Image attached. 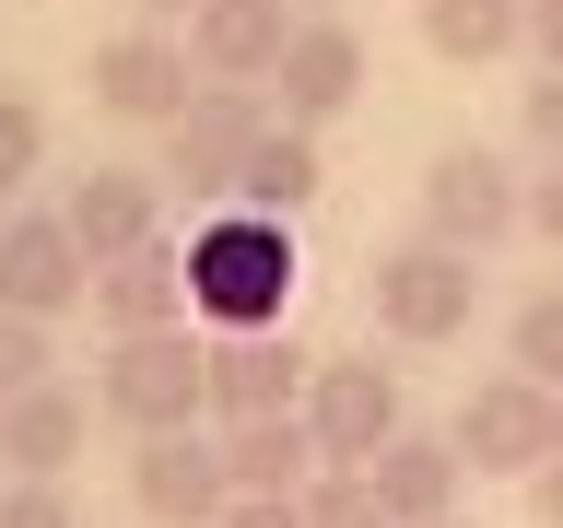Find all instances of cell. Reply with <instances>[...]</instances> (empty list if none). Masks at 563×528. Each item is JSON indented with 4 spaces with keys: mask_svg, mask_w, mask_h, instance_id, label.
Masks as SVG:
<instances>
[{
    "mask_svg": "<svg viewBox=\"0 0 563 528\" xmlns=\"http://www.w3.org/2000/svg\"><path fill=\"white\" fill-rule=\"evenodd\" d=\"M282 294H294V223L211 211L200 235H188V306L211 329H282Z\"/></svg>",
    "mask_w": 563,
    "mask_h": 528,
    "instance_id": "cell-1",
    "label": "cell"
},
{
    "mask_svg": "<svg viewBox=\"0 0 563 528\" xmlns=\"http://www.w3.org/2000/svg\"><path fill=\"white\" fill-rule=\"evenodd\" d=\"M446 447L470 458V482H540V470L563 458V387L517 376V364H505V376H470Z\"/></svg>",
    "mask_w": 563,
    "mask_h": 528,
    "instance_id": "cell-2",
    "label": "cell"
},
{
    "mask_svg": "<svg viewBox=\"0 0 563 528\" xmlns=\"http://www.w3.org/2000/svg\"><path fill=\"white\" fill-rule=\"evenodd\" d=\"M282 118H271V95L258 82H200V106L165 130V200H188V211H235V188H246V153L271 141Z\"/></svg>",
    "mask_w": 563,
    "mask_h": 528,
    "instance_id": "cell-3",
    "label": "cell"
},
{
    "mask_svg": "<svg viewBox=\"0 0 563 528\" xmlns=\"http://www.w3.org/2000/svg\"><path fill=\"white\" fill-rule=\"evenodd\" d=\"M95 411L130 422V447H141V435H188V422L211 411V341H188V329L118 341L95 364Z\"/></svg>",
    "mask_w": 563,
    "mask_h": 528,
    "instance_id": "cell-4",
    "label": "cell"
},
{
    "mask_svg": "<svg viewBox=\"0 0 563 528\" xmlns=\"http://www.w3.org/2000/svg\"><path fill=\"white\" fill-rule=\"evenodd\" d=\"M422 235L457 246V258H493L505 235H528V176L493 153V141H446L422 165Z\"/></svg>",
    "mask_w": 563,
    "mask_h": 528,
    "instance_id": "cell-5",
    "label": "cell"
},
{
    "mask_svg": "<svg viewBox=\"0 0 563 528\" xmlns=\"http://www.w3.org/2000/svg\"><path fill=\"white\" fill-rule=\"evenodd\" d=\"M470 317H482V258H457L434 235H399L376 258V329L387 341L446 352V341H470Z\"/></svg>",
    "mask_w": 563,
    "mask_h": 528,
    "instance_id": "cell-6",
    "label": "cell"
},
{
    "mask_svg": "<svg viewBox=\"0 0 563 528\" xmlns=\"http://www.w3.org/2000/svg\"><path fill=\"white\" fill-rule=\"evenodd\" d=\"M306 435L329 470H376L399 435H411V399H399V364H376V352H352V364H317L306 387Z\"/></svg>",
    "mask_w": 563,
    "mask_h": 528,
    "instance_id": "cell-7",
    "label": "cell"
},
{
    "mask_svg": "<svg viewBox=\"0 0 563 528\" xmlns=\"http://www.w3.org/2000/svg\"><path fill=\"white\" fill-rule=\"evenodd\" d=\"M82 82H95V106H106V118H130V130H176V118L200 106V59H188V35H176V24H118Z\"/></svg>",
    "mask_w": 563,
    "mask_h": 528,
    "instance_id": "cell-8",
    "label": "cell"
},
{
    "mask_svg": "<svg viewBox=\"0 0 563 528\" xmlns=\"http://www.w3.org/2000/svg\"><path fill=\"white\" fill-rule=\"evenodd\" d=\"M130 505L153 528H223V505H235V470H223V435H141L130 447Z\"/></svg>",
    "mask_w": 563,
    "mask_h": 528,
    "instance_id": "cell-9",
    "label": "cell"
},
{
    "mask_svg": "<svg viewBox=\"0 0 563 528\" xmlns=\"http://www.w3.org/2000/svg\"><path fill=\"white\" fill-rule=\"evenodd\" d=\"M0 306L12 317H70V306H95V258H82V235H70L59 211H12L0 223Z\"/></svg>",
    "mask_w": 563,
    "mask_h": 528,
    "instance_id": "cell-10",
    "label": "cell"
},
{
    "mask_svg": "<svg viewBox=\"0 0 563 528\" xmlns=\"http://www.w3.org/2000/svg\"><path fill=\"white\" fill-rule=\"evenodd\" d=\"M306 341L294 329H211V411L223 422H271V411H306Z\"/></svg>",
    "mask_w": 563,
    "mask_h": 528,
    "instance_id": "cell-11",
    "label": "cell"
},
{
    "mask_svg": "<svg viewBox=\"0 0 563 528\" xmlns=\"http://www.w3.org/2000/svg\"><path fill=\"white\" fill-rule=\"evenodd\" d=\"M352 95H364V35L341 12H306L294 47H282V70H271V118L282 130H329Z\"/></svg>",
    "mask_w": 563,
    "mask_h": 528,
    "instance_id": "cell-12",
    "label": "cell"
},
{
    "mask_svg": "<svg viewBox=\"0 0 563 528\" xmlns=\"http://www.w3.org/2000/svg\"><path fill=\"white\" fill-rule=\"evenodd\" d=\"M59 223L82 235V258L106 271V258H130V246L165 235V176H153V165H82L59 188Z\"/></svg>",
    "mask_w": 563,
    "mask_h": 528,
    "instance_id": "cell-13",
    "label": "cell"
},
{
    "mask_svg": "<svg viewBox=\"0 0 563 528\" xmlns=\"http://www.w3.org/2000/svg\"><path fill=\"white\" fill-rule=\"evenodd\" d=\"M294 24H306L294 0H200V12H188V59H200V82H258V95H271Z\"/></svg>",
    "mask_w": 563,
    "mask_h": 528,
    "instance_id": "cell-14",
    "label": "cell"
},
{
    "mask_svg": "<svg viewBox=\"0 0 563 528\" xmlns=\"http://www.w3.org/2000/svg\"><path fill=\"white\" fill-rule=\"evenodd\" d=\"M82 435H95V399H82L70 376L0 399V482H59L70 458H82Z\"/></svg>",
    "mask_w": 563,
    "mask_h": 528,
    "instance_id": "cell-15",
    "label": "cell"
},
{
    "mask_svg": "<svg viewBox=\"0 0 563 528\" xmlns=\"http://www.w3.org/2000/svg\"><path fill=\"white\" fill-rule=\"evenodd\" d=\"M95 317L106 341H153V329H188V246H130V258H106L95 271Z\"/></svg>",
    "mask_w": 563,
    "mask_h": 528,
    "instance_id": "cell-16",
    "label": "cell"
},
{
    "mask_svg": "<svg viewBox=\"0 0 563 528\" xmlns=\"http://www.w3.org/2000/svg\"><path fill=\"white\" fill-rule=\"evenodd\" d=\"M364 482H376V505H387L399 528H446V517H457V493H470V458H457L446 435H422V422H411V435H399V447H387Z\"/></svg>",
    "mask_w": 563,
    "mask_h": 528,
    "instance_id": "cell-17",
    "label": "cell"
},
{
    "mask_svg": "<svg viewBox=\"0 0 563 528\" xmlns=\"http://www.w3.org/2000/svg\"><path fill=\"white\" fill-rule=\"evenodd\" d=\"M223 470H235V493H306L329 458H317L306 411H271V422H223Z\"/></svg>",
    "mask_w": 563,
    "mask_h": 528,
    "instance_id": "cell-18",
    "label": "cell"
},
{
    "mask_svg": "<svg viewBox=\"0 0 563 528\" xmlns=\"http://www.w3.org/2000/svg\"><path fill=\"white\" fill-rule=\"evenodd\" d=\"M422 47L446 70H482L505 47H528V0H422Z\"/></svg>",
    "mask_w": 563,
    "mask_h": 528,
    "instance_id": "cell-19",
    "label": "cell"
},
{
    "mask_svg": "<svg viewBox=\"0 0 563 528\" xmlns=\"http://www.w3.org/2000/svg\"><path fill=\"white\" fill-rule=\"evenodd\" d=\"M329 188V165H317V130H271L258 153H246V188L235 211H258V223H294V211Z\"/></svg>",
    "mask_w": 563,
    "mask_h": 528,
    "instance_id": "cell-20",
    "label": "cell"
},
{
    "mask_svg": "<svg viewBox=\"0 0 563 528\" xmlns=\"http://www.w3.org/2000/svg\"><path fill=\"white\" fill-rule=\"evenodd\" d=\"M505 364L540 376V387H563V282H540V294L505 317Z\"/></svg>",
    "mask_w": 563,
    "mask_h": 528,
    "instance_id": "cell-21",
    "label": "cell"
},
{
    "mask_svg": "<svg viewBox=\"0 0 563 528\" xmlns=\"http://www.w3.org/2000/svg\"><path fill=\"white\" fill-rule=\"evenodd\" d=\"M306 528H399V517L376 505L364 470H317V482H306Z\"/></svg>",
    "mask_w": 563,
    "mask_h": 528,
    "instance_id": "cell-22",
    "label": "cell"
},
{
    "mask_svg": "<svg viewBox=\"0 0 563 528\" xmlns=\"http://www.w3.org/2000/svg\"><path fill=\"white\" fill-rule=\"evenodd\" d=\"M35 165H47V106L0 82V200H12V188H24Z\"/></svg>",
    "mask_w": 563,
    "mask_h": 528,
    "instance_id": "cell-23",
    "label": "cell"
},
{
    "mask_svg": "<svg viewBox=\"0 0 563 528\" xmlns=\"http://www.w3.org/2000/svg\"><path fill=\"white\" fill-rule=\"evenodd\" d=\"M517 141L540 153V165H563V70H540V82H517Z\"/></svg>",
    "mask_w": 563,
    "mask_h": 528,
    "instance_id": "cell-24",
    "label": "cell"
},
{
    "mask_svg": "<svg viewBox=\"0 0 563 528\" xmlns=\"http://www.w3.org/2000/svg\"><path fill=\"white\" fill-rule=\"evenodd\" d=\"M24 387H47V329L0 306V399H24Z\"/></svg>",
    "mask_w": 563,
    "mask_h": 528,
    "instance_id": "cell-25",
    "label": "cell"
},
{
    "mask_svg": "<svg viewBox=\"0 0 563 528\" xmlns=\"http://www.w3.org/2000/svg\"><path fill=\"white\" fill-rule=\"evenodd\" d=\"M0 528H82L59 482H0Z\"/></svg>",
    "mask_w": 563,
    "mask_h": 528,
    "instance_id": "cell-26",
    "label": "cell"
},
{
    "mask_svg": "<svg viewBox=\"0 0 563 528\" xmlns=\"http://www.w3.org/2000/svg\"><path fill=\"white\" fill-rule=\"evenodd\" d=\"M223 528H306V493H235Z\"/></svg>",
    "mask_w": 563,
    "mask_h": 528,
    "instance_id": "cell-27",
    "label": "cell"
},
{
    "mask_svg": "<svg viewBox=\"0 0 563 528\" xmlns=\"http://www.w3.org/2000/svg\"><path fill=\"white\" fill-rule=\"evenodd\" d=\"M528 235L563 258V165H540V176H528Z\"/></svg>",
    "mask_w": 563,
    "mask_h": 528,
    "instance_id": "cell-28",
    "label": "cell"
},
{
    "mask_svg": "<svg viewBox=\"0 0 563 528\" xmlns=\"http://www.w3.org/2000/svg\"><path fill=\"white\" fill-rule=\"evenodd\" d=\"M528 59L563 70V0H528Z\"/></svg>",
    "mask_w": 563,
    "mask_h": 528,
    "instance_id": "cell-29",
    "label": "cell"
},
{
    "mask_svg": "<svg viewBox=\"0 0 563 528\" xmlns=\"http://www.w3.org/2000/svg\"><path fill=\"white\" fill-rule=\"evenodd\" d=\"M528 517H540V528H563V458L540 470V482H528Z\"/></svg>",
    "mask_w": 563,
    "mask_h": 528,
    "instance_id": "cell-30",
    "label": "cell"
},
{
    "mask_svg": "<svg viewBox=\"0 0 563 528\" xmlns=\"http://www.w3.org/2000/svg\"><path fill=\"white\" fill-rule=\"evenodd\" d=\"M141 24H188V12H200V0H130Z\"/></svg>",
    "mask_w": 563,
    "mask_h": 528,
    "instance_id": "cell-31",
    "label": "cell"
},
{
    "mask_svg": "<svg viewBox=\"0 0 563 528\" xmlns=\"http://www.w3.org/2000/svg\"><path fill=\"white\" fill-rule=\"evenodd\" d=\"M294 12H329V0H294Z\"/></svg>",
    "mask_w": 563,
    "mask_h": 528,
    "instance_id": "cell-32",
    "label": "cell"
},
{
    "mask_svg": "<svg viewBox=\"0 0 563 528\" xmlns=\"http://www.w3.org/2000/svg\"><path fill=\"white\" fill-rule=\"evenodd\" d=\"M0 223H12V200H0Z\"/></svg>",
    "mask_w": 563,
    "mask_h": 528,
    "instance_id": "cell-33",
    "label": "cell"
},
{
    "mask_svg": "<svg viewBox=\"0 0 563 528\" xmlns=\"http://www.w3.org/2000/svg\"><path fill=\"white\" fill-rule=\"evenodd\" d=\"M446 528H457V517H446Z\"/></svg>",
    "mask_w": 563,
    "mask_h": 528,
    "instance_id": "cell-34",
    "label": "cell"
}]
</instances>
